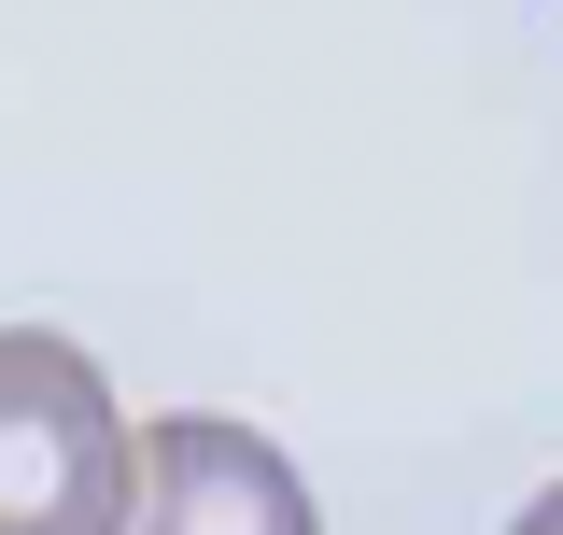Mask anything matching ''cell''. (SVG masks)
<instances>
[{"label": "cell", "instance_id": "3", "mask_svg": "<svg viewBox=\"0 0 563 535\" xmlns=\"http://www.w3.org/2000/svg\"><path fill=\"white\" fill-rule=\"evenodd\" d=\"M507 535H563V479H550V493H536V507H521Z\"/></svg>", "mask_w": 563, "mask_h": 535}, {"label": "cell", "instance_id": "1", "mask_svg": "<svg viewBox=\"0 0 563 535\" xmlns=\"http://www.w3.org/2000/svg\"><path fill=\"white\" fill-rule=\"evenodd\" d=\"M155 423L113 408V381L57 325L0 338V535H141Z\"/></svg>", "mask_w": 563, "mask_h": 535}, {"label": "cell", "instance_id": "2", "mask_svg": "<svg viewBox=\"0 0 563 535\" xmlns=\"http://www.w3.org/2000/svg\"><path fill=\"white\" fill-rule=\"evenodd\" d=\"M141 535H324V507H310V479L282 466L254 423H225V408H155Z\"/></svg>", "mask_w": 563, "mask_h": 535}]
</instances>
